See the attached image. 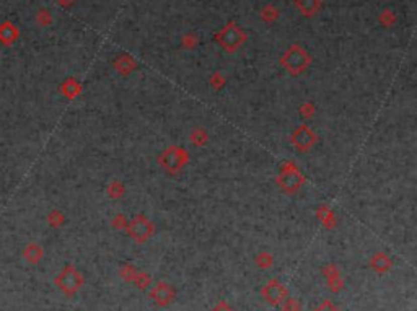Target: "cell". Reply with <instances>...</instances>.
<instances>
[{
	"mask_svg": "<svg viewBox=\"0 0 417 311\" xmlns=\"http://www.w3.org/2000/svg\"><path fill=\"white\" fill-rule=\"evenodd\" d=\"M165 155L166 157H171V160H170V158H162V163L165 165L166 168L173 170V168H179L183 165L184 157H186V151L184 150H179V148H170Z\"/></svg>",
	"mask_w": 417,
	"mask_h": 311,
	"instance_id": "obj_2",
	"label": "cell"
},
{
	"mask_svg": "<svg viewBox=\"0 0 417 311\" xmlns=\"http://www.w3.org/2000/svg\"><path fill=\"white\" fill-rule=\"evenodd\" d=\"M282 184L286 186L287 191H295L297 188H300L302 184V178L298 176V173L295 171V168H286L284 175L281 178Z\"/></svg>",
	"mask_w": 417,
	"mask_h": 311,
	"instance_id": "obj_3",
	"label": "cell"
},
{
	"mask_svg": "<svg viewBox=\"0 0 417 311\" xmlns=\"http://www.w3.org/2000/svg\"><path fill=\"white\" fill-rule=\"evenodd\" d=\"M150 230V223H149V220L147 218H144V217H138L135 218L134 222H132V235L134 237H141V235H147Z\"/></svg>",
	"mask_w": 417,
	"mask_h": 311,
	"instance_id": "obj_5",
	"label": "cell"
},
{
	"mask_svg": "<svg viewBox=\"0 0 417 311\" xmlns=\"http://www.w3.org/2000/svg\"><path fill=\"white\" fill-rule=\"evenodd\" d=\"M15 38H17V30L13 28L12 23H4L0 26V41H2V43L10 44L15 41Z\"/></svg>",
	"mask_w": 417,
	"mask_h": 311,
	"instance_id": "obj_4",
	"label": "cell"
},
{
	"mask_svg": "<svg viewBox=\"0 0 417 311\" xmlns=\"http://www.w3.org/2000/svg\"><path fill=\"white\" fill-rule=\"evenodd\" d=\"M294 143L297 145L298 148L302 150H307L310 148L313 143H315V135H313L311 130L307 127V126H302L295 130L294 134Z\"/></svg>",
	"mask_w": 417,
	"mask_h": 311,
	"instance_id": "obj_1",
	"label": "cell"
}]
</instances>
